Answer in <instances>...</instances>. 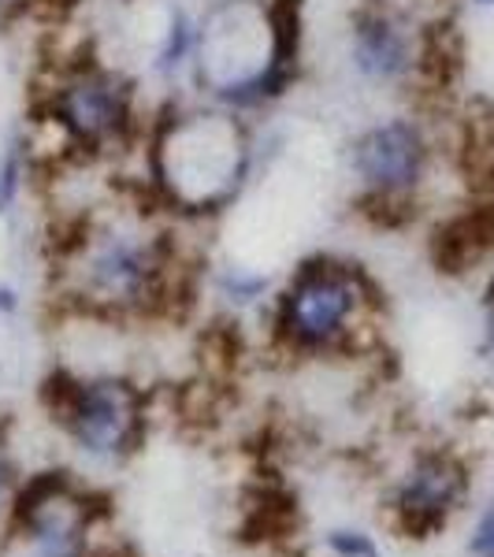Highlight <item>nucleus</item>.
I'll return each mask as SVG.
<instances>
[{"mask_svg": "<svg viewBox=\"0 0 494 557\" xmlns=\"http://www.w3.org/2000/svg\"><path fill=\"white\" fill-rule=\"evenodd\" d=\"M487 309V320H483V354L494 357V305H483Z\"/></svg>", "mask_w": 494, "mask_h": 557, "instance_id": "16", "label": "nucleus"}, {"mask_svg": "<svg viewBox=\"0 0 494 557\" xmlns=\"http://www.w3.org/2000/svg\"><path fill=\"white\" fill-rule=\"evenodd\" d=\"M465 491V469L446 454H428L412 465L409 480L398 491V513L406 532L424 539L443 524L446 509L461 498Z\"/></svg>", "mask_w": 494, "mask_h": 557, "instance_id": "9", "label": "nucleus"}, {"mask_svg": "<svg viewBox=\"0 0 494 557\" xmlns=\"http://www.w3.org/2000/svg\"><path fill=\"white\" fill-rule=\"evenodd\" d=\"M172 215L141 194L138 205L86 212L57 242V260L71 283V298L104 317H152L178 301L183 242Z\"/></svg>", "mask_w": 494, "mask_h": 557, "instance_id": "2", "label": "nucleus"}, {"mask_svg": "<svg viewBox=\"0 0 494 557\" xmlns=\"http://www.w3.org/2000/svg\"><path fill=\"white\" fill-rule=\"evenodd\" d=\"M197 49H201V12H194L190 4H168L164 26H160L149 57V75L164 89L186 86Z\"/></svg>", "mask_w": 494, "mask_h": 557, "instance_id": "10", "label": "nucleus"}, {"mask_svg": "<svg viewBox=\"0 0 494 557\" xmlns=\"http://www.w3.org/2000/svg\"><path fill=\"white\" fill-rule=\"evenodd\" d=\"M0 498H4V465H0Z\"/></svg>", "mask_w": 494, "mask_h": 557, "instance_id": "18", "label": "nucleus"}, {"mask_svg": "<svg viewBox=\"0 0 494 557\" xmlns=\"http://www.w3.org/2000/svg\"><path fill=\"white\" fill-rule=\"evenodd\" d=\"M41 398L52 417L67 428V435L94 457L127 454L141 435L146 420V398L131 380L120 375H71L67 368L45 380Z\"/></svg>", "mask_w": 494, "mask_h": 557, "instance_id": "8", "label": "nucleus"}, {"mask_svg": "<svg viewBox=\"0 0 494 557\" xmlns=\"http://www.w3.org/2000/svg\"><path fill=\"white\" fill-rule=\"evenodd\" d=\"M212 290L227 309L246 312V309H260V305L272 301L275 283L268 272H260L254 264H220L212 275Z\"/></svg>", "mask_w": 494, "mask_h": 557, "instance_id": "12", "label": "nucleus"}, {"mask_svg": "<svg viewBox=\"0 0 494 557\" xmlns=\"http://www.w3.org/2000/svg\"><path fill=\"white\" fill-rule=\"evenodd\" d=\"M472 12H494V0H465Z\"/></svg>", "mask_w": 494, "mask_h": 557, "instance_id": "17", "label": "nucleus"}, {"mask_svg": "<svg viewBox=\"0 0 494 557\" xmlns=\"http://www.w3.org/2000/svg\"><path fill=\"white\" fill-rule=\"evenodd\" d=\"M146 123L138 78L94 52L57 60L34 94V127L57 138L60 168L138 152Z\"/></svg>", "mask_w": 494, "mask_h": 557, "instance_id": "4", "label": "nucleus"}, {"mask_svg": "<svg viewBox=\"0 0 494 557\" xmlns=\"http://www.w3.org/2000/svg\"><path fill=\"white\" fill-rule=\"evenodd\" d=\"M141 190L175 223H212L254 186L264 164L260 120L197 97H168L141 138Z\"/></svg>", "mask_w": 494, "mask_h": 557, "instance_id": "1", "label": "nucleus"}, {"mask_svg": "<svg viewBox=\"0 0 494 557\" xmlns=\"http://www.w3.org/2000/svg\"><path fill=\"white\" fill-rule=\"evenodd\" d=\"M472 550L480 557H494V506L480 517V528L472 535Z\"/></svg>", "mask_w": 494, "mask_h": 557, "instance_id": "14", "label": "nucleus"}, {"mask_svg": "<svg viewBox=\"0 0 494 557\" xmlns=\"http://www.w3.org/2000/svg\"><path fill=\"white\" fill-rule=\"evenodd\" d=\"M34 175H38V164H34L26 131L0 123V215H12L20 209Z\"/></svg>", "mask_w": 494, "mask_h": 557, "instance_id": "11", "label": "nucleus"}, {"mask_svg": "<svg viewBox=\"0 0 494 557\" xmlns=\"http://www.w3.org/2000/svg\"><path fill=\"white\" fill-rule=\"evenodd\" d=\"M346 67L361 86L412 97L446 83V26L412 0H357L346 15Z\"/></svg>", "mask_w": 494, "mask_h": 557, "instance_id": "7", "label": "nucleus"}, {"mask_svg": "<svg viewBox=\"0 0 494 557\" xmlns=\"http://www.w3.org/2000/svg\"><path fill=\"white\" fill-rule=\"evenodd\" d=\"M328 546L338 557H380L375 543L368 535H361V532H331L328 535Z\"/></svg>", "mask_w": 494, "mask_h": 557, "instance_id": "13", "label": "nucleus"}, {"mask_svg": "<svg viewBox=\"0 0 494 557\" xmlns=\"http://www.w3.org/2000/svg\"><path fill=\"white\" fill-rule=\"evenodd\" d=\"M380 286L361 260L312 253L272 294V335L286 354L323 357L354 346L380 309Z\"/></svg>", "mask_w": 494, "mask_h": 557, "instance_id": "6", "label": "nucleus"}, {"mask_svg": "<svg viewBox=\"0 0 494 557\" xmlns=\"http://www.w3.org/2000/svg\"><path fill=\"white\" fill-rule=\"evenodd\" d=\"M309 0H212L201 8V49L190 97L264 120L305 75Z\"/></svg>", "mask_w": 494, "mask_h": 557, "instance_id": "3", "label": "nucleus"}, {"mask_svg": "<svg viewBox=\"0 0 494 557\" xmlns=\"http://www.w3.org/2000/svg\"><path fill=\"white\" fill-rule=\"evenodd\" d=\"M443 168V138L428 112L391 108L343 141V178L349 209L375 227H406L428 209Z\"/></svg>", "mask_w": 494, "mask_h": 557, "instance_id": "5", "label": "nucleus"}, {"mask_svg": "<svg viewBox=\"0 0 494 557\" xmlns=\"http://www.w3.org/2000/svg\"><path fill=\"white\" fill-rule=\"evenodd\" d=\"M20 290L8 283H0V317H12V312H20Z\"/></svg>", "mask_w": 494, "mask_h": 557, "instance_id": "15", "label": "nucleus"}]
</instances>
